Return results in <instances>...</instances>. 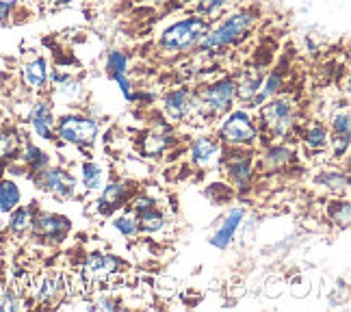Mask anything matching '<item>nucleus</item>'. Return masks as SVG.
Returning a JSON list of instances; mask_svg holds the SVG:
<instances>
[{"label":"nucleus","instance_id":"obj_36","mask_svg":"<svg viewBox=\"0 0 351 312\" xmlns=\"http://www.w3.org/2000/svg\"><path fill=\"white\" fill-rule=\"evenodd\" d=\"M11 11H13L11 0H0V24H5L11 18Z\"/></svg>","mask_w":351,"mask_h":312},{"label":"nucleus","instance_id":"obj_37","mask_svg":"<svg viewBox=\"0 0 351 312\" xmlns=\"http://www.w3.org/2000/svg\"><path fill=\"white\" fill-rule=\"evenodd\" d=\"M93 308H104V310H113V308H117L113 302H106V300H102V302H98Z\"/></svg>","mask_w":351,"mask_h":312},{"label":"nucleus","instance_id":"obj_6","mask_svg":"<svg viewBox=\"0 0 351 312\" xmlns=\"http://www.w3.org/2000/svg\"><path fill=\"white\" fill-rule=\"evenodd\" d=\"M261 119L271 132L287 134L293 124V102L289 98L267 100L265 104H261Z\"/></svg>","mask_w":351,"mask_h":312},{"label":"nucleus","instance_id":"obj_23","mask_svg":"<svg viewBox=\"0 0 351 312\" xmlns=\"http://www.w3.org/2000/svg\"><path fill=\"white\" fill-rule=\"evenodd\" d=\"M304 143L310 147V150H326V147L330 145V134H328V128L326 126H321V124H313L306 134H304Z\"/></svg>","mask_w":351,"mask_h":312},{"label":"nucleus","instance_id":"obj_26","mask_svg":"<svg viewBox=\"0 0 351 312\" xmlns=\"http://www.w3.org/2000/svg\"><path fill=\"white\" fill-rule=\"evenodd\" d=\"M137 217H139V230H143V232H158V230L165 226L163 213H158L156 208L143 211Z\"/></svg>","mask_w":351,"mask_h":312},{"label":"nucleus","instance_id":"obj_19","mask_svg":"<svg viewBox=\"0 0 351 312\" xmlns=\"http://www.w3.org/2000/svg\"><path fill=\"white\" fill-rule=\"evenodd\" d=\"M61 293H65V278L63 276H42L39 278V284H37V297L42 302H52L61 297Z\"/></svg>","mask_w":351,"mask_h":312},{"label":"nucleus","instance_id":"obj_34","mask_svg":"<svg viewBox=\"0 0 351 312\" xmlns=\"http://www.w3.org/2000/svg\"><path fill=\"white\" fill-rule=\"evenodd\" d=\"M230 0H197V13L199 16H215L217 11H221Z\"/></svg>","mask_w":351,"mask_h":312},{"label":"nucleus","instance_id":"obj_1","mask_svg":"<svg viewBox=\"0 0 351 312\" xmlns=\"http://www.w3.org/2000/svg\"><path fill=\"white\" fill-rule=\"evenodd\" d=\"M256 20H258V13L254 9H239L215 26H208L206 33L202 35L199 42L195 44V48L202 52H213V50L230 46L239 42V39L252 29Z\"/></svg>","mask_w":351,"mask_h":312},{"label":"nucleus","instance_id":"obj_28","mask_svg":"<svg viewBox=\"0 0 351 312\" xmlns=\"http://www.w3.org/2000/svg\"><path fill=\"white\" fill-rule=\"evenodd\" d=\"M115 230L124 237H134L139 232V217L134 211H128L124 215H119L115 219Z\"/></svg>","mask_w":351,"mask_h":312},{"label":"nucleus","instance_id":"obj_14","mask_svg":"<svg viewBox=\"0 0 351 312\" xmlns=\"http://www.w3.org/2000/svg\"><path fill=\"white\" fill-rule=\"evenodd\" d=\"M191 104H193V96L186 89H173V91L167 93L165 100H163L165 113L171 119H178V121L191 115Z\"/></svg>","mask_w":351,"mask_h":312},{"label":"nucleus","instance_id":"obj_24","mask_svg":"<svg viewBox=\"0 0 351 312\" xmlns=\"http://www.w3.org/2000/svg\"><path fill=\"white\" fill-rule=\"evenodd\" d=\"M289 160H291L289 147L287 145H274L265 152L263 165H265V169H278V167H285Z\"/></svg>","mask_w":351,"mask_h":312},{"label":"nucleus","instance_id":"obj_32","mask_svg":"<svg viewBox=\"0 0 351 312\" xmlns=\"http://www.w3.org/2000/svg\"><path fill=\"white\" fill-rule=\"evenodd\" d=\"M334 139H349V111H339L332 117Z\"/></svg>","mask_w":351,"mask_h":312},{"label":"nucleus","instance_id":"obj_40","mask_svg":"<svg viewBox=\"0 0 351 312\" xmlns=\"http://www.w3.org/2000/svg\"><path fill=\"white\" fill-rule=\"evenodd\" d=\"M156 3H160V0H156Z\"/></svg>","mask_w":351,"mask_h":312},{"label":"nucleus","instance_id":"obj_22","mask_svg":"<svg viewBox=\"0 0 351 312\" xmlns=\"http://www.w3.org/2000/svg\"><path fill=\"white\" fill-rule=\"evenodd\" d=\"M20 204V189L13 180H0V213H11Z\"/></svg>","mask_w":351,"mask_h":312},{"label":"nucleus","instance_id":"obj_17","mask_svg":"<svg viewBox=\"0 0 351 312\" xmlns=\"http://www.w3.org/2000/svg\"><path fill=\"white\" fill-rule=\"evenodd\" d=\"M282 85H285V76H282V72H271V74L263 76V83H261L258 91L254 93V98L250 100V106H261L267 100H271L282 89Z\"/></svg>","mask_w":351,"mask_h":312},{"label":"nucleus","instance_id":"obj_30","mask_svg":"<svg viewBox=\"0 0 351 312\" xmlns=\"http://www.w3.org/2000/svg\"><path fill=\"white\" fill-rule=\"evenodd\" d=\"M106 70H109L111 76L128 74V57L124 52H119V50L109 52V57H106Z\"/></svg>","mask_w":351,"mask_h":312},{"label":"nucleus","instance_id":"obj_7","mask_svg":"<svg viewBox=\"0 0 351 312\" xmlns=\"http://www.w3.org/2000/svg\"><path fill=\"white\" fill-rule=\"evenodd\" d=\"M35 184L42 189V191L65 200V197H70L74 193L76 180H74V176H70L65 169L46 167L42 171H35Z\"/></svg>","mask_w":351,"mask_h":312},{"label":"nucleus","instance_id":"obj_12","mask_svg":"<svg viewBox=\"0 0 351 312\" xmlns=\"http://www.w3.org/2000/svg\"><path fill=\"white\" fill-rule=\"evenodd\" d=\"M50 78V65L44 57H35L22 67V80L29 89H44Z\"/></svg>","mask_w":351,"mask_h":312},{"label":"nucleus","instance_id":"obj_5","mask_svg":"<svg viewBox=\"0 0 351 312\" xmlns=\"http://www.w3.org/2000/svg\"><path fill=\"white\" fill-rule=\"evenodd\" d=\"M219 137L228 145H252L258 137V128L247 111H232L223 119Z\"/></svg>","mask_w":351,"mask_h":312},{"label":"nucleus","instance_id":"obj_9","mask_svg":"<svg viewBox=\"0 0 351 312\" xmlns=\"http://www.w3.org/2000/svg\"><path fill=\"white\" fill-rule=\"evenodd\" d=\"M121 269V261L117 256H109V254H91L85 261L83 267V276L87 280H109L111 276H115Z\"/></svg>","mask_w":351,"mask_h":312},{"label":"nucleus","instance_id":"obj_2","mask_svg":"<svg viewBox=\"0 0 351 312\" xmlns=\"http://www.w3.org/2000/svg\"><path fill=\"white\" fill-rule=\"evenodd\" d=\"M208 20L202 16H193V18H184L180 22H176L171 26L160 33V48L169 54H180L184 50L195 48V44L199 42V37L206 33L208 29Z\"/></svg>","mask_w":351,"mask_h":312},{"label":"nucleus","instance_id":"obj_3","mask_svg":"<svg viewBox=\"0 0 351 312\" xmlns=\"http://www.w3.org/2000/svg\"><path fill=\"white\" fill-rule=\"evenodd\" d=\"M237 98V83L232 78H219L208 85L197 98H193L191 113H202L204 117H219L230 111Z\"/></svg>","mask_w":351,"mask_h":312},{"label":"nucleus","instance_id":"obj_15","mask_svg":"<svg viewBox=\"0 0 351 312\" xmlns=\"http://www.w3.org/2000/svg\"><path fill=\"white\" fill-rule=\"evenodd\" d=\"M243 215H245V211L243 208H232L230 213H228V217L223 219V224L219 226V230L215 232V237L210 239V243L215 248H228L232 243V239L237 237V230L241 226V219H243Z\"/></svg>","mask_w":351,"mask_h":312},{"label":"nucleus","instance_id":"obj_4","mask_svg":"<svg viewBox=\"0 0 351 312\" xmlns=\"http://www.w3.org/2000/svg\"><path fill=\"white\" fill-rule=\"evenodd\" d=\"M55 132L59 139L74 143V145H91L98 139L100 126L96 119L85 117V115H65L57 121Z\"/></svg>","mask_w":351,"mask_h":312},{"label":"nucleus","instance_id":"obj_10","mask_svg":"<svg viewBox=\"0 0 351 312\" xmlns=\"http://www.w3.org/2000/svg\"><path fill=\"white\" fill-rule=\"evenodd\" d=\"M29 121H31V126H33V130H35V134L39 139L52 141V137H55L57 121H55V115H52V108H50L48 102L37 100L31 106V111H29Z\"/></svg>","mask_w":351,"mask_h":312},{"label":"nucleus","instance_id":"obj_39","mask_svg":"<svg viewBox=\"0 0 351 312\" xmlns=\"http://www.w3.org/2000/svg\"><path fill=\"white\" fill-rule=\"evenodd\" d=\"M3 117H5V113H3V108H0V121H3Z\"/></svg>","mask_w":351,"mask_h":312},{"label":"nucleus","instance_id":"obj_25","mask_svg":"<svg viewBox=\"0 0 351 312\" xmlns=\"http://www.w3.org/2000/svg\"><path fill=\"white\" fill-rule=\"evenodd\" d=\"M80 173H83V184L89 189V191H98L102 187V167H98V163H83L80 167Z\"/></svg>","mask_w":351,"mask_h":312},{"label":"nucleus","instance_id":"obj_38","mask_svg":"<svg viewBox=\"0 0 351 312\" xmlns=\"http://www.w3.org/2000/svg\"><path fill=\"white\" fill-rule=\"evenodd\" d=\"M180 5H193V3H197V0H178Z\"/></svg>","mask_w":351,"mask_h":312},{"label":"nucleus","instance_id":"obj_16","mask_svg":"<svg viewBox=\"0 0 351 312\" xmlns=\"http://www.w3.org/2000/svg\"><path fill=\"white\" fill-rule=\"evenodd\" d=\"M219 154V143L210 137H197L191 145V160L197 167H208Z\"/></svg>","mask_w":351,"mask_h":312},{"label":"nucleus","instance_id":"obj_13","mask_svg":"<svg viewBox=\"0 0 351 312\" xmlns=\"http://www.w3.org/2000/svg\"><path fill=\"white\" fill-rule=\"evenodd\" d=\"M128 195H130V187L126 182L106 184L104 191L98 197V211L104 213V215H109V213H113L115 208H119L121 204H124V202L128 200Z\"/></svg>","mask_w":351,"mask_h":312},{"label":"nucleus","instance_id":"obj_33","mask_svg":"<svg viewBox=\"0 0 351 312\" xmlns=\"http://www.w3.org/2000/svg\"><path fill=\"white\" fill-rule=\"evenodd\" d=\"M330 215L334 217V221L339 224V226H343V228H347L349 226V204L343 200H336L334 204H332V208H330Z\"/></svg>","mask_w":351,"mask_h":312},{"label":"nucleus","instance_id":"obj_8","mask_svg":"<svg viewBox=\"0 0 351 312\" xmlns=\"http://www.w3.org/2000/svg\"><path fill=\"white\" fill-rule=\"evenodd\" d=\"M33 235L44 239V241H63L65 235L70 232V219H65L61 215H52V213H46V215H35L33 219Z\"/></svg>","mask_w":351,"mask_h":312},{"label":"nucleus","instance_id":"obj_11","mask_svg":"<svg viewBox=\"0 0 351 312\" xmlns=\"http://www.w3.org/2000/svg\"><path fill=\"white\" fill-rule=\"evenodd\" d=\"M226 171L230 176V180L239 189H247L254 180V163L252 156L247 154H237L232 158H228L226 163Z\"/></svg>","mask_w":351,"mask_h":312},{"label":"nucleus","instance_id":"obj_27","mask_svg":"<svg viewBox=\"0 0 351 312\" xmlns=\"http://www.w3.org/2000/svg\"><path fill=\"white\" fill-rule=\"evenodd\" d=\"M24 163L29 165V169L35 173V171H42L48 167V154L44 150H39L37 145H26L24 150Z\"/></svg>","mask_w":351,"mask_h":312},{"label":"nucleus","instance_id":"obj_31","mask_svg":"<svg viewBox=\"0 0 351 312\" xmlns=\"http://www.w3.org/2000/svg\"><path fill=\"white\" fill-rule=\"evenodd\" d=\"M18 134L13 130H0V158H11L18 152Z\"/></svg>","mask_w":351,"mask_h":312},{"label":"nucleus","instance_id":"obj_21","mask_svg":"<svg viewBox=\"0 0 351 312\" xmlns=\"http://www.w3.org/2000/svg\"><path fill=\"white\" fill-rule=\"evenodd\" d=\"M169 130V128H167ZM167 130H156V132H150L145 137V141H143V150H145V154H154V156H158V154H163L165 150H169L171 147V143H173V137L171 134H167Z\"/></svg>","mask_w":351,"mask_h":312},{"label":"nucleus","instance_id":"obj_20","mask_svg":"<svg viewBox=\"0 0 351 312\" xmlns=\"http://www.w3.org/2000/svg\"><path fill=\"white\" fill-rule=\"evenodd\" d=\"M35 208L33 206H24V208H13L11 211V219H9V230L13 235H24L33 228V219H35Z\"/></svg>","mask_w":351,"mask_h":312},{"label":"nucleus","instance_id":"obj_18","mask_svg":"<svg viewBox=\"0 0 351 312\" xmlns=\"http://www.w3.org/2000/svg\"><path fill=\"white\" fill-rule=\"evenodd\" d=\"M234 83H237V96L241 100L250 102L254 98V93L258 91L261 83H263V70H261V67H252V70H245L239 76V80H234Z\"/></svg>","mask_w":351,"mask_h":312},{"label":"nucleus","instance_id":"obj_29","mask_svg":"<svg viewBox=\"0 0 351 312\" xmlns=\"http://www.w3.org/2000/svg\"><path fill=\"white\" fill-rule=\"evenodd\" d=\"M319 182H323V187H328L330 191L334 193H345L347 189H349V178L345 173L341 171H328V173H323Z\"/></svg>","mask_w":351,"mask_h":312},{"label":"nucleus","instance_id":"obj_35","mask_svg":"<svg viewBox=\"0 0 351 312\" xmlns=\"http://www.w3.org/2000/svg\"><path fill=\"white\" fill-rule=\"evenodd\" d=\"M150 208H154V202L147 195H141V197H137V200L132 202V211L137 213V215L143 213V211H150Z\"/></svg>","mask_w":351,"mask_h":312}]
</instances>
